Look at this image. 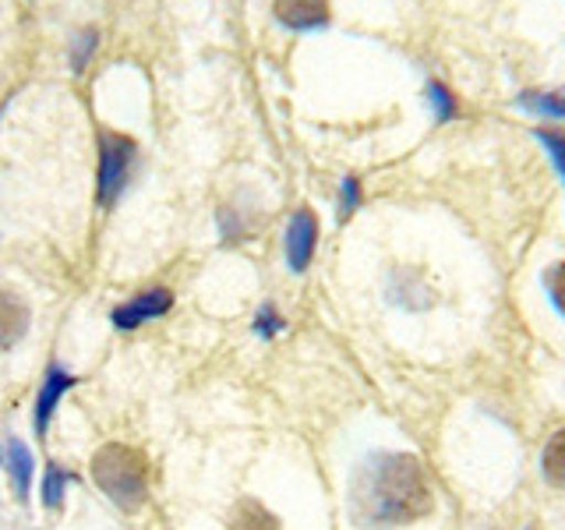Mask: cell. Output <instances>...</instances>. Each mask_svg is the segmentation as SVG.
Instances as JSON below:
<instances>
[{
	"instance_id": "3957f363",
	"label": "cell",
	"mask_w": 565,
	"mask_h": 530,
	"mask_svg": "<svg viewBox=\"0 0 565 530\" xmlns=\"http://www.w3.org/2000/svg\"><path fill=\"white\" fill-rule=\"evenodd\" d=\"M96 146H99V170H96V202L103 209H114L120 194L135 181V170L141 163V149L131 135L96 128Z\"/></svg>"
},
{
	"instance_id": "52a82bcc",
	"label": "cell",
	"mask_w": 565,
	"mask_h": 530,
	"mask_svg": "<svg viewBox=\"0 0 565 530\" xmlns=\"http://www.w3.org/2000/svg\"><path fill=\"white\" fill-rule=\"evenodd\" d=\"M273 14L279 25H287L294 32H311L329 25L332 4L329 0H273Z\"/></svg>"
},
{
	"instance_id": "30bf717a",
	"label": "cell",
	"mask_w": 565,
	"mask_h": 530,
	"mask_svg": "<svg viewBox=\"0 0 565 530\" xmlns=\"http://www.w3.org/2000/svg\"><path fill=\"white\" fill-rule=\"evenodd\" d=\"M230 530H279V520L258 499H237V506L230 509Z\"/></svg>"
},
{
	"instance_id": "e0dca14e",
	"label": "cell",
	"mask_w": 565,
	"mask_h": 530,
	"mask_svg": "<svg viewBox=\"0 0 565 530\" xmlns=\"http://www.w3.org/2000/svg\"><path fill=\"white\" fill-rule=\"evenodd\" d=\"M361 205V181L358 177H347L343 181V194H340V216H353V209Z\"/></svg>"
},
{
	"instance_id": "6da1fadb",
	"label": "cell",
	"mask_w": 565,
	"mask_h": 530,
	"mask_svg": "<svg viewBox=\"0 0 565 530\" xmlns=\"http://www.w3.org/2000/svg\"><path fill=\"white\" fill-rule=\"evenodd\" d=\"M435 506L428 474L411 453H371L353 470L350 481V517L353 523L382 530L403 527L428 517Z\"/></svg>"
},
{
	"instance_id": "5b68a950",
	"label": "cell",
	"mask_w": 565,
	"mask_h": 530,
	"mask_svg": "<svg viewBox=\"0 0 565 530\" xmlns=\"http://www.w3.org/2000/svg\"><path fill=\"white\" fill-rule=\"evenodd\" d=\"M170 308H173V294L167 287H146V290H138L131 300H124L120 308H114L110 322L128 332V329H138L146 322H156V318H163Z\"/></svg>"
},
{
	"instance_id": "2e32d148",
	"label": "cell",
	"mask_w": 565,
	"mask_h": 530,
	"mask_svg": "<svg viewBox=\"0 0 565 530\" xmlns=\"http://www.w3.org/2000/svg\"><path fill=\"white\" fill-rule=\"evenodd\" d=\"M431 103H435V114H438V120L446 124V120H452L456 114H459V106H456V99H452V93L446 85H438V82H431Z\"/></svg>"
},
{
	"instance_id": "9c48e42d",
	"label": "cell",
	"mask_w": 565,
	"mask_h": 530,
	"mask_svg": "<svg viewBox=\"0 0 565 530\" xmlns=\"http://www.w3.org/2000/svg\"><path fill=\"white\" fill-rule=\"evenodd\" d=\"M8 477H11V488L18 499L29 502L32 477H35V456L22 438H8Z\"/></svg>"
},
{
	"instance_id": "ac0fdd59",
	"label": "cell",
	"mask_w": 565,
	"mask_h": 530,
	"mask_svg": "<svg viewBox=\"0 0 565 530\" xmlns=\"http://www.w3.org/2000/svg\"><path fill=\"white\" fill-rule=\"evenodd\" d=\"M547 290H552L555 308L565 315V262H558L552 273H547Z\"/></svg>"
},
{
	"instance_id": "7c38bea8",
	"label": "cell",
	"mask_w": 565,
	"mask_h": 530,
	"mask_svg": "<svg viewBox=\"0 0 565 530\" xmlns=\"http://www.w3.org/2000/svg\"><path fill=\"white\" fill-rule=\"evenodd\" d=\"M544 477L555 488H565V428L544 446Z\"/></svg>"
},
{
	"instance_id": "8fae6325",
	"label": "cell",
	"mask_w": 565,
	"mask_h": 530,
	"mask_svg": "<svg viewBox=\"0 0 565 530\" xmlns=\"http://www.w3.org/2000/svg\"><path fill=\"white\" fill-rule=\"evenodd\" d=\"M75 481L71 470H64L61 464H46L43 470V485H40V499H43V509L57 512L64 506V495H67V485Z\"/></svg>"
},
{
	"instance_id": "8992f818",
	"label": "cell",
	"mask_w": 565,
	"mask_h": 530,
	"mask_svg": "<svg viewBox=\"0 0 565 530\" xmlns=\"http://www.w3.org/2000/svg\"><path fill=\"white\" fill-rule=\"evenodd\" d=\"M315 247H318V216L308 205H300L287 226V262L294 273L308 269L315 258Z\"/></svg>"
},
{
	"instance_id": "277c9868",
	"label": "cell",
	"mask_w": 565,
	"mask_h": 530,
	"mask_svg": "<svg viewBox=\"0 0 565 530\" xmlns=\"http://www.w3.org/2000/svg\"><path fill=\"white\" fill-rule=\"evenodd\" d=\"M75 382H78V379L71 375V371H67L64 364H46L43 382H40V393H35V403H32V432H35V438H46L53 414H57V406H61L64 393H67V389L75 385Z\"/></svg>"
},
{
	"instance_id": "ffe728a7",
	"label": "cell",
	"mask_w": 565,
	"mask_h": 530,
	"mask_svg": "<svg viewBox=\"0 0 565 530\" xmlns=\"http://www.w3.org/2000/svg\"><path fill=\"white\" fill-rule=\"evenodd\" d=\"M0 464H4V453H0Z\"/></svg>"
},
{
	"instance_id": "5bb4252c",
	"label": "cell",
	"mask_w": 565,
	"mask_h": 530,
	"mask_svg": "<svg viewBox=\"0 0 565 530\" xmlns=\"http://www.w3.org/2000/svg\"><path fill=\"white\" fill-rule=\"evenodd\" d=\"M523 103L547 117H565V88H558V93H530Z\"/></svg>"
},
{
	"instance_id": "d6986e66",
	"label": "cell",
	"mask_w": 565,
	"mask_h": 530,
	"mask_svg": "<svg viewBox=\"0 0 565 530\" xmlns=\"http://www.w3.org/2000/svg\"><path fill=\"white\" fill-rule=\"evenodd\" d=\"M279 329H282V318L276 315V308L265 305V308L255 315V332H258V336H273V332H279Z\"/></svg>"
},
{
	"instance_id": "ba28073f",
	"label": "cell",
	"mask_w": 565,
	"mask_h": 530,
	"mask_svg": "<svg viewBox=\"0 0 565 530\" xmlns=\"http://www.w3.org/2000/svg\"><path fill=\"white\" fill-rule=\"evenodd\" d=\"M29 326H32V311L25 305V297L0 287V350H11L22 343Z\"/></svg>"
},
{
	"instance_id": "7a4b0ae2",
	"label": "cell",
	"mask_w": 565,
	"mask_h": 530,
	"mask_svg": "<svg viewBox=\"0 0 565 530\" xmlns=\"http://www.w3.org/2000/svg\"><path fill=\"white\" fill-rule=\"evenodd\" d=\"M88 470H93L96 488L124 512H135L149 499V459L141 449L128 446V442H106V446H99Z\"/></svg>"
},
{
	"instance_id": "4fadbf2b",
	"label": "cell",
	"mask_w": 565,
	"mask_h": 530,
	"mask_svg": "<svg viewBox=\"0 0 565 530\" xmlns=\"http://www.w3.org/2000/svg\"><path fill=\"white\" fill-rule=\"evenodd\" d=\"M99 46V32L96 29H82L75 35V43H71V67L75 71H85V64L93 61V53Z\"/></svg>"
},
{
	"instance_id": "9a60e30c",
	"label": "cell",
	"mask_w": 565,
	"mask_h": 530,
	"mask_svg": "<svg viewBox=\"0 0 565 530\" xmlns=\"http://www.w3.org/2000/svg\"><path fill=\"white\" fill-rule=\"evenodd\" d=\"M537 138L547 146V152H552L555 170L562 173V181H565V131H562V128H541Z\"/></svg>"
}]
</instances>
